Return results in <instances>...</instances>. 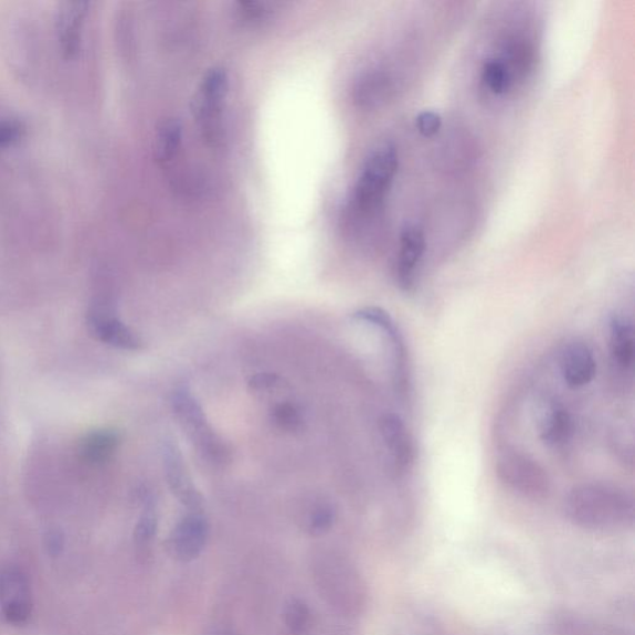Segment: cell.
I'll return each instance as SVG.
<instances>
[{"mask_svg": "<svg viewBox=\"0 0 635 635\" xmlns=\"http://www.w3.org/2000/svg\"><path fill=\"white\" fill-rule=\"evenodd\" d=\"M564 514L581 529L616 531L633 526L635 502L632 494L616 484L583 483L568 494Z\"/></svg>", "mask_w": 635, "mask_h": 635, "instance_id": "obj_1", "label": "cell"}, {"mask_svg": "<svg viewBox=\"0 0 635 635\" xmlns=\"http://www.w3.org/2000/svg\"><path fill=\"white\" fill-rule=\"evenodd\" d=\"M398 169L399 155L394 146L380 145L371 150L351 197V209L359 218L374 216L384 208Z\"/></svg>", "mask_w": 635, "mask_h": 635, "instance_id": "obj_2", "label": "cell"}, {"mask_svg": "<svg viewBox=\"0 0 635 635\" xmlns=\"http://www.w3.org/2000/svg\"><path fill=\"white\" fill-rule=\"evenodd\" d=\"M230 88L224 68L215 67L201 80L191 113L201 136L210 147H219L224 139V110Z\"/></svg>", "mask_w": 635, "mask_h": 635, "instance_id": "obj_3", "label": "cell"}, {"mask_svg": "<svg viewBox=\"0 0 635 635\" xmlns=\"http://www.w3.org/2000/svg\"><path fill=\"white\" fill-rule=\"evenodd\" d=\"M171 406L203 458L211 463H225L229 459L230 451L225 442L209 426L204 410L187 387L174 392Z\"/></svg>", "mask_w": 635, "mask_h": 635, "instance_id": "obj_4", "label": "cell"}, {"mask_svg": "<svg viewBox=\"0 0 635 635\" xmlns=\"http://www.w3.org/2000/svg\"><path fill=\"white\" fill-rule=\"evenodd\" d=\"M499 480L520 497L540 500L550 491V478L546 468L527 453L509 449L497 462Z\"/></svg>", "mask_w": 635, "mask_h": 635, "instance_id": "obj_5", "label": "cell"}, {"mask_svg": "<svg viewBox=\"0 0 635 635\" xmlns=\"http://www.w3.org/2000/svg\"><path fill=\"white\" fill-rule=\"evenodd\" d=\"M0 612L12 626H25L33 612L32 591L22 571L7 569L0 573Z\"/></svg>", "mask_w": 635, "mask_h": 635, "instance_id": "obj_6", "label": "cell"}, {"mask_svg": "<svg viewBox=\"0 0 635 635\" xmlns=\"http://www.w3.org/2000/svg\"><path fill=\"white\" fill-rule=\"evenodd\" d=\"M163 463L166 476L171 493L177 499L193 512H200L204 507V498L195 488L186 467L176 441L167 440L163 445Z\"/></svg>", "mask_w": 635, "mask_h": 635, "instance_id": "obj_7", "label": "cell"}, {"mask_svg": "<svg viewBox=\"0 0 635 635\" xmlns=\"http://www.w3.org/2000/svg\"><path fill=\"white\" fill-rule=\"evenodd\" d=\"M560 370L564 384L571 389L588 387L597 374V360L582 340H572L560 356Z\"/></svg>", "mask_w": 635, "mask_h": 635, "instance_id": "obj_8", "label": "cell"}, {"mask_svg": "<svg viewBox=\"0 0 635 635\" xmlns=\"http://www.w3.org/2000/svg\"><path fill=\"white\" fill-rule=\"evenodd\" d=\"M209 526L200 512H191L176 527L170 538V549L181 562H190L200 557L207 546Z\"/></svg>", "mask_w": 635, "mask_h": 635, "instance_id": "obj_9", "label": "cell"}, {"mask_svg": "<svg viewBox=\"0 0 635 635\" xmlns=\"http://www.w3.org/2000/svg\"><path fill=\"white\" fill-rule=\"evenodd\" d=\"M380 433L392 463L399 472L406 473L415 459V443L405 422L395 413L380 419Z\"/></svg>", "mask_w": 635, "mask_h": 635, "instance_id": "obj_10", "label": "cell"}, {"mask_svg": "<svg viewBox=\"0 0 635 635\" xmlns=\"http://www.w3.org/2000/svg\"><path fill=\"white\" fill-rule=\"evenodd\" d=\"M88 7L89 3L80 2V0L59 4L55 20L56 33L60 47L66 59H74L80 52Z\"/></svg>", "mask_w": 635, "mask_h": 635, "instance_id": "obj_11", "label": "cell"}, {"mask_svg": "<svg viewBox=\"0 0 635 635\" xmlns=\"http://www.w3.org/2000/svg\"><path fill=\"white\" fill-rule=\"evenodd\" d=\"M537 426L540 440L547 446L560 448L571 440L573 422L570 411L562 402L548 399L538 411Z\"/></svg>", "mask_w": 635, "mask_h": 635, "instance_id": "obj_12", "label": "cell"}, {"mask_svg": "<svg viewBox=\"0 0 635 635\" xmlns=\"http://www.w3.org/2000/svg\"><path fill=\"white\" fill-rule=\"evenodd\" d=\"M394 78L384 70H371L361 75L352 89V98L358 107L375 109L384 106L394 95Z\"/></svg>", "mask_w": 635, "mask_h": 635, "instance_id": "obj_13", "label": "cell"}, {"mask_svg": "<svg viewBox=\"0 0 635 635\" xmlns=\"http://www.w3.org/2000/svg\"><path fill=\"white\" fill-rule=\"evenodd\" d=\"M425 248L426 240L421 229L411 226L402 231L398 262V279L402 289L409 290L415 284Z\"/></svg>", "mask_w": 635, "mask_h": 635, "instance_id": "obj_14", "label": "cell"}, {"mask_svg": "<svg viewBox=\"0 0 635 635\" xmlns=\"http://www.w3.org/2000/svg\"><path fill=\"white\" fill-rule=\"evenodd\" d=\"M610 349L614 364L623 371H632L634 362V327L629 317L613 315L610 319Z\"/></svg>", "mask_w": 635, "mask_h": 635, "instance_id": "obj_15", "label": "cell"}, {"mask_svg": "<svg viewBox=\"0 0 635 635\" xmlns=\"http://www.w3.org/2000/svg\"><path fill=\"white\" fill-rule=\"evenodd\" d=\"M95 335L107 345L124 350H139L142 341L134 330H130L125 322L108 314H96L91 319Z\"/></svg>", "mask_w": 635, "mask_h": 635, "instance_id": "obj_16", "label": "cell"}, {"mask_svg": "<svg viewBox=\"0 0 635 635\" xmlns=\"http://www.w3.org/2000/svg\"><path fill=\"white\" fill-rule=\"evenodd\" d=\"M183 144V128L178 119L165 120L157 130L155 139V158L160 166H168L173 161Z\"/></svg>", "mask_w": 635, "mask_h": 635, "instance_id": "obj_17", "label": "cell"}, {"mask_svg": "<svg viewBox=\"0 0 635 635\" xmlns=\"http://www.w3.org/2000/svg\"><path fill=\"white\" fill-rule=\"evenodd\" d=\"M481 83L490 94L502 96L509 93L514 77L501 59H489L481 68Z\"/></svg>", "mask_w": 635, "mask_h": 635, "instance_id": "obj_18", "label": "cell"}, {"mask_svg": "<svg viewBox=\"0 0 635 635\" xmlns=\"http://www.w3.org/2000/svg\"><path fill=\"white\" fill-rule=\"evenodd\" d=\"M118 436L114 431H99L91 435L85 443V455L91 461L108 458L118 446Z\"/></svg>", "mask_w": 635, "mask_h": 635, "instance_id": "obj_19", "label": "cell"}, {"mask_svg": "<svg viewBox=\"0 0 635 635\" xmlns=\"http://www.w3.org/2000/svg\"><path fill=\"white\" fill-rule=\"evenodd\" d=\"M275 425L286 432H297L304 427L299 409L290 402H281L271 412Z\"/></svg>", "mask_w": 635, "mask_h": 635, "instance_id": "obj_20", "label": "cell"}, {"mask_svg": "<svg viewBox=\"0 0 635 635\" xmlns=\"http://www.w3.org/2000/svg\"><path fill=\"white\" fill-rule=\"evenodd\" d=\"M285 622L292 634H306L310 624V612L307 604L299 600H292L285 610Z\"/></svg>", "mask_w": 635, "mask_h": 635, "instance_id": "obj_21", "label": "cell"}, {"mask_svg": "<svg viewBox=\"0 0 635 635\" xmlns=\"http://www.w3.org/2000/svg\"><path fill=\"white\" fill-rule=\"evenodd\" d=\"M27 127L17 118L0 116V148L17 145L24 138Z\"/></svg>", "mask_w": 635, "mask_h": 635, "instance_id": "obj_22", "label": "cell"}, {"mask_svg": "<svg viewBox=\"0 0 635 635\" xmlns=\"http://www.w3.org/2000/svg\"><path fill=\"white\" fill-rule=\"evenodd\" d=\"M157 531V516L156 511L152 507H149L144 512V516L140 517L136 532V543L138 548L146 549L152 542Z\"/></svg>", "mask_w": 635, "mask_h": 635, "instance_id": "obj_23", "label": "cell"}, {"mask_svg": "<svg viewBox=\"0 0 635 635\" xmlns=\"http://www.w3.org/2000/svg\"><path fill=\"white\" fill-rule=\"evenodd\" d=\"M336 520V511L329 506L317 508L308 521V531L310 536L320 537L328 532Z\"/></svg>", "mask_w": 635, "mask_h": 635, "instance_id": "obj_24", "label": "cell"}, {"mask_svg": "<svg viewBox=\"0 0 635 635\" xmlns=\"http://www.w3.org/2000/svg\"><path fill=\"white\" fill-rule=\"evenodd\" d=\"M274 6L271 3L261 2H240L239 12L242 18L250 20V22H261L265 20L274 10Z\"/></svg>", "mask_w": 635, "mask_h": 635, "instance_id": "obj_25", "label": "cell"}, {"mask_svg": "<svg viewBox=\"0 0 635 635\" xmlns=\"http://www.w3.org/2000/svg\"><path fill=\"white\" fill-rule=\"evenodd\" d=\"M419 133L425 137H432L440 133L442 127V119L436 113L425 110L419 115L416 120Z\"/></svg>", "mask_w": 635, "mask_h": 635, "instance_id": "obj_26", "label": "cell"}, {"mask_svg": "<svg viewBox=\"0 0 635 635\" xmlns=\"http://www.w3.org/2000/svg\"><path fill=\"white\" fill-rule=\"evenodd\" d=\"M281 384L279 378L275 374H257L250 379L248 385L255 391H268L276 389Z\"/></svg>", "mask_w": 635, "mask_h": 635, "instance_id": "obj_27", "label": "cell"}]
</instances>
